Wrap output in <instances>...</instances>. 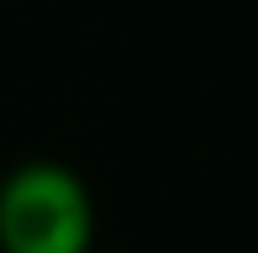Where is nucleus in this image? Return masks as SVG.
<instances>
[{
  "label": "nucleus",
  "mask_w": 258,
  "mask_h": 253,
  "mask_svg": "<svg viewBox=\"0 0 258 253\" xmlns=\"http://www.w3.org/2000/svg\"><path fill=\"white\" fill-rule=\"evenodd\" d=\"M95 195L58 158H27L0 179V253H95Z\"/></svg>",
  "instance_id": "obj_1"
}]
</instances>
